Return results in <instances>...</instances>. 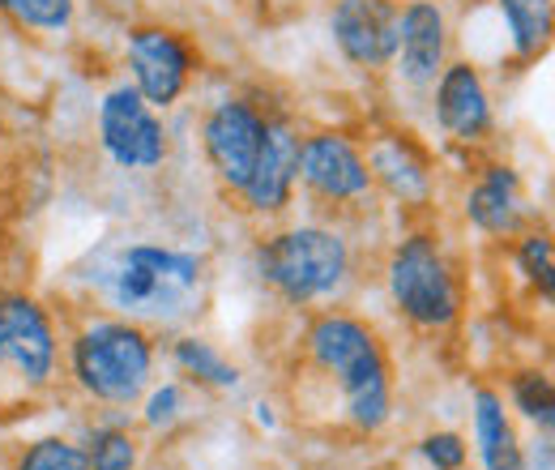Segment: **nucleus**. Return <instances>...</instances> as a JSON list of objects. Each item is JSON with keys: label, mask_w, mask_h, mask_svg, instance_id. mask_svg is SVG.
Wrapping results in <instances>:
<instances>
[{"label": "nucleus", "mask_w": 555, "mask_h": 470, "mask_svg": "<svg viewBox=\"0 0 555 470\" xmlns=\"http://www.w3.org/2000/svg\"><path fill=\"white\" fill-rule=\"evenodd\" d=\"M291 419L321 441H367L393 415V364L372 321L330 308L308 317L282 368Z\"/></svg>", "instance_id": "1"}, {"label": "nucleus", "mask_w": 555, "mask_h": 470, "mask_svg": "<svg viewBox=\"0 0 555 470\" xmlns=\"http://www.w3.org/2000/svg\"><path fill=\"white\" fill-rule=\"evenodd\" d=\"M99 287L107 304L138 326L180 321L202 304L206 262L167 244H125L99 266Z\"/></svg>", "instance_id": "2"}, {"label": "nucleus", "mask_w": 555, "mask_h": 470, "mask_svg": "<svg viewBox=\"0 0 555 470\" xmlns=\"http://www.w3.org/2000/svg\"><path fill=\"white\" fill-rule=\"evenodd\" d=\"M61 394V338L48 308L0 291V419L39 415Z\"/></svg>", "instance_id": "3"}, {"label": "nucleus", "mask_w": 555, "mask_h": 470, "mask_svg": "<svg viewBox=\"0 0 555 470\" xmlns=\"http://www.w3.org/2000/svg\"><path fill=\"white\" fill-rule=\"evenodd\" d=\"M154 372V338L125 317H90L69 338L73 385L103 406H133Z\"/></svg>", "instance_id": "4"}, {"label": "nucleus", "mask_w": 555, "mask_h": 470, "mask_svg": "<svg viewBox=\"0 0 555 470\" xmlns=\"http://www.w3.org/2000/svg\"><path fill=\"white\" fill-rule=\"evenodd\" d=\"M385 278H389L393 308L423 334H444L462 321L466 291H462L453 262L436 244V236H423V231L406 236L393 249Z\"/></svg>", "instance_id": "5"}, {"label": "nucleus", "mask_w": 555, "mask_h": 470, "mask_svg": "<svg viewBox=\"0 0 555 470\" xmlns=\"http://www.w3.org/2000/svg\"><path fill=\"white\" fill-rule=\"evenodd\" d=\"M257 266H261V278L286 304L304 308V304L334 295L347 282L350 249L330 227H291L261 244Z\"/></svg>", "instance_id": "6"}, {"label": "nucleus", "mask_w": 555, "mask_h": 470, "mask_svg": "<svg viewBox=\"0 0 555 470\" xmlns=\"http://www.w3.org/2000/svg\"><path fill=\"white\" fill-rule=\"evenodd\" d=\"M295 185L325 209H354L376 193L367 163H363V150L347 134H334V129L308 134L299 141Z\"/></svg>", "instance_id": "7"}, {"label": "nucleus", "mask_w": 555, "mask_h": 470, "mask_svg": "<svg viewBox=\"0 0 555 470\" xmlns=\"http://www.w3.org/2000/svg\"><path fill=\"white\" fill-rule=\"evenodd\" d=\"M266 129H270V116L248 99H222L209 107L206 125H202V145H206V163L214 180L222 185V193L231 202L244 193V185L257 172Z\"/></svg>", "instance_id": "8"}, {"label": "nucleus", "mask_w": 555, "mask_h": 470, "mask_svg": "<svg viewBox=\"0 0 555 470\" xmlns=\"http://www.w3.org/2000/svg\"><path fill=\"white\" fill-rule=\"evenodd\" d=\"M99 141L120 172H154L167 163V129L138 86H116L99 103Z\"/></svg>", "instance_id": "9"}, {"label": "nucleus", "mask_w": 555, "mask_h": 470, "mask_svg": "<svg viewBox=\"0 0 555 470\" xmlns=\"http://www.w3.org/2000/svg\"><path fill=\"white\" fill-rule=\"evenodd\" d=\"M129 65H133V86L150 107H171L193 81L197 56L189 39L171 26H133L129 30Z\"/></svg>", "instance_id": "10"}, {"label": "nucleus", "mask_w": 555, "mask_h": 470, "mask_svg": "<svg viewBox=\"0 0 555 470\" xmlns=\"http://www.w3.org/2000/svg\"><path fill=\"white\" fill-rule=\"evenodd\" d=\"M398 0H338L330 30L338 52L363 73H380L398 56Z\"/></svg>", "instance_id": "11"}, {"label": "nucleus", "mask_w": 555, "mask_h": 470, "mask_svg": "<svg viewBox=\"0 0 555 470\" xmlns=\"http://www.w3.org/2000/svg\"><path fill=\"white\" fill-rule=\"evenodd\" d=\"M431 86H436V120L453 141L475 145L491 137V99L475 61H449Z\"/></svg>", "instance_id": "12"}, {"label": "nucleus", "mask_w": 555, "mask_h": 470, "mask_svg": "<svg viewBox=\"0 0 555 470\" xmlns=\"http://www.w3.org/2000/svg\"><path fill=\"white\" fill-rule=\"evenodd\" d=\"M411 86H431L449 65V17L436 0H411L398 13V56Z\"/></svg>", "instance_id": "13"}, {"label": "nucleus", "mask_w": 555, "mask_h": 470, "mask_svg": "<svg viewBox=\"0 0 555 470\" xmlns=\"http://www.w3.org/2000/svg\"><path fill=\"white\" fill-rule=\"evenodd\" d=\"M295 158H299V137L286 120H270L266 145L257 158L253 180L244 185V193L235 198L240 209L257 214V218H274L295 198Z\"/></svg>", "instance_id": "14"}, {"label": "nucleus", "mask_w": 555, "mask_h": 470, "mask_svg": "<svg viewBox=\"0 0 555 470\" xmlns=\"http://www.w3.org/2000/svg\"><path fill=\"white\" fill-rule=\"evenodd\" d=\"M363 163L372 176V189L389 193L402 205H427L431 198V167L406 134H376L363 145Z\"/></svg>", "instance_id": "15"}, {"label": "nucleus", "mask_w": 555, "mask_h": 470, "mask_svg": "<svg viewBox=\"0 0 555 470\" xmlns=\"http://www.w3.org/2000/svg\"><path fill=\"white\" fill-rule=\"evenodd\" d=\"M466 218L487 231V236H500V240H513L521 236L530 209H526V193H521V180L513 167L504 163H491L479 172V180L470 185L466 193Z\"/></svg>", "instance_id": "16"}, {"label": "nucleus", "mask_w": 555, "mask_h": 470, "mask_svg": "<svg viewBox=\"0 0 555 470\" xmlns=\"http://www.w3.org/2000/svg\"><path fill=\"white\" fill-rule=\"evenodd\" d=\"M475 441L487 470H517L521 467V441L517 428L504 410V398L495 390L479 385L475 390Z\"/></svg>", "instance_id": "17"}, {"label": "nucleus", "mask_w": 555, "mask_h": 470, "mask_svg": "<svg viewBox=\"0 0 555 470\" xmlns=\"http://www.w3.org/2000/svg\"><path fill=\"white\" fill-rule=\"evenodd\" d=\"M495 13L508 30V48L517 65H534L539 56H547L555 30L552 0H495Z\"/></svg>", "instance_id": "18"}, {"label": "nucleus", "mask_w": 555, "mask_h": 470, "mask_svg": "<svg viewBox=\"0 0 555 470\" xmlns=\"http://www.w3.org/2000/svg\"><path fill=\"white\" fill-rule=\"evenodd\" d=\"M176 364L189 372V377H197V381H206V385H218V390H235L240 385V372L209 346L202 338H180L176 342Z\"/></svg>", "instance_id": "19"}, {"label": "nucleus", "mask_w": 555, "mask_h": 470, "mask_svg": "<svg viewBox=\"0 0 555 470\" xmlns=\"http://www.w3.org/2000/svg\"><path fill=\"white\" fill-rule=\"evenodd\" d=\"M513 257H517V269L530 278V287L543 295V304H552V236L547 231H521Z\"/></svg>", "instance_id": "20"}, {"label": "nucleus", "mask_w": 555, "mask_h": 470, "mask_svg": "<svg viewBox=\"0 0 555 470\" xmlns=\"http://www.w3.org/2000/svg\"><path fill=\"white\" fill-rule=\"evenodd\" d=\"M13 470H90V458L81 445L73 441H61V436H43V441H30Z\"/></svg>", "instance_id": "21"}, {"label": "nucleus", "mask_w": 555, "mask_h": 470, "mask_svg": "<svg viewBox=\"0 0 555 470\" xmlns=\"http://www.w3.org/2000/svg\"><path fill=\"white\" fill-rule=\"evenodd\" d=\"M0 13L22 30H65L73 22V0H0Z\"/></svg>", "instance_id": "22"}, {"label": "nucleus", "mask_w": 555, "mask_h": 470, "mask_svg": "<svg viewBox=\"0 0 555 470\" xmlns=\"http://www.w3.org/2000/svg\"><path fill=\"white\" fill-rule=\"evenodd\" d=\"M513 403L526 419H534L543 432H552L555 419V394H552V377L547 372H521L513 377Z\"/></svg>", "instance_id": "23"}, {"label": "nucleus", "mask_w": 555, "mask_h": 470, "mask_svg": "<svg viewBox=\"0 0 555 470\" xmlns=\"http://www.w3.org/2000/svg\"><path fill=\"white\" fill-rule=\"evenodd\" d=\"M86 458L90 470H138V436L125 428H103L94 432Z\"/></svg>", "instance_id": "24"}, {"label": "nucleus", "mask_w": 555, "mask_h": 470, "mask_svg": "<svg viewBox=\"0 0 555 470\" xmlns=\"http://www.w3.org/2000/svg\"><path fill=\"white\" fill-rule=\"evenodd\" d=\"M418 454L431 470H466V441L457 432H431L418 441Z\"/></svg>", "instance_id": "25"}, {"label": "nucleus", "mask_w": 555, "mask_h": 470, "mask_svg": "<svg viewBox=\"0 0 555 470\" xmlns=\"http://www.w3.org/2000/svg\"><path fill=\"white\" fill-rule=\"evenodd\" d=\"M176 415H180V385L154 390V398L145 406V423H150V428H163V423H171Z\"/></svg>", "instance_id": "26"}, {"label": "nucleus", "mask_w": 555, "mask_h": 470, "mask_svg": "<svg viewBox=\"0 0 555 470\" xmlns=\"http://www.w3.org/2000/svg\"><path fill=\"white\" fill-rule=\"evenodd\" d=\"M517 470H555V449H552V432L543 441H534L530 449H521V467Z\"/></svg>", "instance_id": "27"}]
</instances>
